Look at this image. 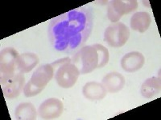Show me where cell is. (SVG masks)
<instances>
[{"mask_svg":"<svg viewBox=\"0 0 161 120\" xmlns=\"http://www.w3.org/2000/svg\"><path fill=\"white\" fill-rule=\"evenodd\" d=\"M93 25V10L90 6H81L50 21L48 39L56 51L73 53L90 38Z\"/></svg>","mask_w":161,"mask_h":120,"instance_id":"1","label":"cell"},{"mask_svg":"<svg viewBox=\"0 0 161 120\" xmlns=\"http://www.w3.org/2000/svg\"><path fill=\"white\" fill-rule=\"evenodd\" d=\"M51 64L55 70L54 77L58 86L68 89L75 85L80 75V71L72 63L71 58L66 57Z\"/></svg>","mask_w":161,"mask_h":120,"instance_id":"2","label":"cell"},{"mask_svg":"<svg viewBox=\"0 0 161 120\" xmlns=\"http://www.w3.org/2000/svg\"><path fill=\"white\" fill-rule=\"evenodd\" d=\"M71 62L79 70L80 75H86L94 70L98 69V53L94 44L80 48L73 55Z\"/></svg>","mask_w":161,"mask_h":120,"instance_id":"3","label":"cell"},{"mask_svg":"<svg viewBox=\"0 0 161 120\" xmlns=\"http://www.w3.org/2000/svg\"><path fill=\"white\" fill-rule=\"evenodd\" d=\"M19 53L12 48L2 50L0 54V82L5 85L19 72L17 69V58Z\"/></svg>","mask_w":161,"mask_h":120,"instance_id":"4","label":"cell"},{"mask_svg":"<svg viewBox=\"0 0 161 120\" xmlns=\"http://www.w3.org/2000/svg\"><path fill=\"white\" fill-rule=\"evenodd\" d=\"M130 37V30L120 22L112 23L105 30L104 40L112 48H119L124 46Z\"/></svg>","mask_w":161,"mask_h":120,"instance_id":"5","label":"cell"},{"mask_svg":"<svg viewBox=\"0 0 161 120\" xmlns=\"http://www.w3.org/2000/svg\"><path fill=\"white\" fill-rule=\"evenodd\" d=\"M138 8L136 0H112L107 7V18L113 23L118 22L123 15L130 14Z\"/></svg>","mask_w":161,"mask_h":120,"instance_id":"6","label":"cell"},{"mask_svg":"<svg viewBox=\"0 0 161 120\" xmlns=\"http://www.w3.org/2000/svg\"><path fill=\"white\" fill-rule=\"evenodd\" d=\"M64 105L60 99L50 98L40 104L38 109V115L42 119H54L62 115Z\"/></svg>","mask_w":161,"mask_h":120,"instance_id":"7","label":"cell"},{"mask_svg":"<svg viewBox=\"0 0 161 120\" xmlns=\"http://www.w3.org/2000/svg\"><path fill=\"white\" fill-rule=\"evenodd\" d=\"M25 86V78L24 73L17 72L3 88V95L8 99H13L18 97L24 91Z\"/></svg>","mask_w":161,"mask_h":120,"instance_id":"8","label":"cell"},{"mask_svg":"<svg viewBox=\"0 0 161 120\" xmlns=\"http://www.w3.org/2000/svg\"><path fill=\"white\" fill-rule=\"evenodd\" d=\"M55 74V70L52 64L40 66L32 74L30 82L38 88H44L51 81Z\"/></svg>","mask_w":161,"mask_h":120,"instance_id":"9","label":"cell"},{"mask_svg":"<svg viewBox=\"0 0 161 120\" xmlns=\"http://www.w3.org/2000/svg\"><path fill=\"white\" fill-rule=\"evenodd\" d=\"M145 58L139 51H131L124 55L121 59L122 68L126 72H136L143 68Z\"/></svg>","mask_w":161,"mask_h":120,"instance_id":"10","label":"cell"},{"mask_svg":"<svg viewBox=\"0 0 161 120\" xmlns=\"http://www.w3.org/2000/svg\"><path fill=\"white\" fill-rule=\"evenodd\" d=\"M126 83V79L119 72H110L103 77L102 84L105 87L107 92L117 93L123 89Z\"/></svg>","mask_w":161,"mask_h":120,"instance_id":"11","label":"cell"},{"mask_svg":"<svg viewBox=\"0 0 161 120\" xmlns=\"http://www.w3.org/2000/svg\"><path fill=\"white\" fill-rule=\"evenodd\" d=\"M82 92L87 99L91 101L103 100L107 94V91L102 82H89L83 87Z\"/></svg>","mask_w":161,"mask_h":120,"instance_id":"12","label":"cell"},{"mask_svg":"<svg viewBox=\"0 0 161 120\" xmlns=\"http://www.w3.org/2000/svg\"><path fill=\"white\" fill-rule=\"evenodd\" d=\"M152 23V17L147 12L139 11L135 13L130 18V28L132 30L144 33Z\"/></svg>","mask_w":161,"mask_h":120,"instance_id":"13","label":"cell"},{"mask_svg":"<svg viewBox=\"0 0 161 120\" xmlns=\"http://www.w3.org/2000/svg\"><path fill=\"white\" fill-rule=\"evenodd\" d=\"M39 57L36 54L27 52L19 55L17 58V69L19 72L28 73L39 63Z\"/></svg>","mask_w":161,"mask_h":120,"instance_id":"14","label":"cell"},{"mask_svg":"<svg viewBox=\"0 0 161 120\" xmlns=\"http://www.w3.org/2000/svg\"><path fill=\"white\" fill-rule=\"evenodd\" d=\"M161 89V81L159 77H152L146 79L141 86V95L146 98H152L159 94Z\"/></svg>","mask_w":161,"mask_h":120,"instance_id":"15","label":"cell"},{"mask_svg":"<svg viewBox=\"0 0 161 120\" xmlns=\"http://www.w3.org/2000/svg\"><path fill=\"white\" fill-rule=\"evenodd\" d=\"M15 118L18 120H34L36 118V108L31 102H23L15 108Z\"/></svg>","mask_w":161,"mask_h":120,"instance_id":"16","label":"cell"},{"mask_svg":"<svg viewBox=\"0 0 161 120\" xmlns=\"http://www.w3.org/2000/svg\"><path fill=\"white\" fill-rule=\"evenodd\" d=\"M94 47L97 49V53H98V58H99V66L98 68H103V67L108 63L110 60V53H109L108 49L105 48L104 46L102 44H94Z\"/></svg>","mask_w":161,"mask_h":120,"instance_id":"17","label":"cell"},{"mask_svg":"<svg viewBox=\"0 0 161 120\" xmlns=\"http://www.w3.org/2000/svg\"><path fill=\"white\" fill-rule=\"evenodd\" d=\"M43 90H44V88H38L36 86L33 85L29 80V81L27 82V84L24 86V91H24V95H25L26 97H33L39 95Z\"/></svg>","mask_w":161,"mask_h":120,"instance_id":"18","label":"cell"}]
</instances>
